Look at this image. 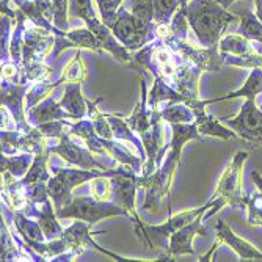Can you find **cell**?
Returning <instances> with one entry per match:
<instances>
[{
    "instance_id": "1",
    "label": "cell",
    "mask_w": 262,
    "mask_h": 262,
    "mask_svg": "<svg viewBox=\"0 0 262 262\" xmlns=\"http://www.w3.org/2000/svg\"><path fill=\"white\" fill-rule=\"evenodd\" d=\"M188 26L203 47H217L232 20H237L215 0H190L185 7Z\"/></svg>"
},
{
    "instance_id": "2",
    "label": "cell",
    "mask_w": 262,
    "mask_h": 262,
    "mask_svg": "<svg viewBox=\"0 0 262 262\" xmlns=\"http://www.w3.org/2000/svg\"><path fill=\"white\" fill-rule=\"evenodd\" d=\"M113 215H129V210L108 201H98L93 196H76L69 200L60 210H57L58 219H76L83 220L90 225H94L101 219Z\"/></svg>"
},
{
    "instance_id": "3",
    "label": "cell",
    "mask_w": 262,
    "mask_h": 262,
    "mask_svg": "<svg viewBox=\"0 0 262 262\" xmlns=\"http://www.w3.org/2000/svg\"><path fill=\"white\" fill-rule=\"evenodd\" d=\"M123 173H134V171H98V170H57L55 176L52 179H49V184H47V192H49V196L54 200V204L57 207V210H60L68 201H69V195L73 192V188L86 182V181H93L98 176H116V174H123Z\"/></svg>"
},
{
    "instance_id": "4",
    "label": "cell",
    "mask_w": 262,
    "mask_h": 262,
    "mask_svg": "<svg viewBox=\"0 0 262 262\" xmlns=\"http://www.w3.org/2000/svg\"><path fill=\"white\" fill-rule=\"evenodd\" d=\"M248 157L247 151H239L229 165L219 182L215 198H222L226 201V204H231L232 207L239 209L244 207V195H242V171L244 163Z\"/></svg>"
},
{
    "instance_id": "5",
    "label": "cell",
    "mask_w": 262,
    "mask_h": 262,
    "mask_svg": "<svg viewBox=\"0 0 262 262\" xmlns=\"http://www.w3.org/2000/svg\"><path fill=\"white\" fill-rule=\"evenodd\" d=\"M52 46H55V38L51 30L38 26L26 29L22 42V63L26 71L39 66L47 54L51 52Z\"/></svg>"
},
{
    "instance_id": "6",
    "label": "cell",
    "mask_w": 262,
    "mask_h": 262,
    "mask_svg": "<svg viewBox=\"0 0 262 262\" xmlns=\"http://www.w3.org/2000/svg\"><path fill=\"white\" fill-rule=\"evenodd\" d=\"M181 160L171 157L168 154L166 157V162L162 165V168L146 178H141L138 181L140 185H143L146 188V203H145V209H156L160 203V200L163 196L168 195L170 190V184L174 174V170L178 168Z\"/></svg>"
},
{
    "instance_id": "7",
    "label": "cell",
    "mask_w": 262,
    "mask_h": 262,
    "mask_svg": "<svg viewBox=\"0 0 262 262\" xmlns=\"http://www.w3.org/2000/svg\"><path fill=\"white\" fill-rule=\"evenodd\" d=\"M165 42L170 49L176 51L184 58L190 60L201 71H219L226 60V57L220 52L219 46L196 47L193 44H190L188 41H179V39H166Z\"/></svg>"
},
{
    "instance_id": "8",
    "label": "cell",
    "mask_w": 262,
    "mask_h": 262,
    "mask_svg": "<svg viewBox=\"0 0 262 262\" xmlns=\"http://www.w3.org/2000/svg\"><path fill=\"white\" fill-rule=\"evenodd\" d=\"M112 32L118 38V41L129 51H137L140 47H143L151 35L146 30H143L132 16V13L123 7H120V10H118L116 22L112 27Z\"/></svg>"
},
{
    "instance_id": "9",
    "label": "cell",
    "mask_w": 262,
    "mask_h": 262,
    "mask_svg": "<svg viewBox=\"0 0 262 262\" xmlns=\"http://www.w3.org/2000/svg\"><path fill=\"white\" fill-rule=\"evenodd\" d=\"M225 123L242 138L253 143H262V110L256 107L254 99H248L241 113Z\"/></svg>"
},
{
    "instance_id": "10",
    "label": "cell",
    "mask_w": 262,
    "mask_h": 262,
    "mask_svg": "<svg viewBox=\"0 0 262 262\" xmlns=\"http://www.w3.org/2000/svg\"><path fill=\"white\" fill-rule=\"evenodd\" d=\"M51 152L61 156L68 163L77 165L83 170H94V168H102V165H99L96 160L93 159L91 151L80 145V143L74 141L69 135H61L60 137V145L55 148H51Z\"/></svg>"
},
{
    "instance_id": "11",
    "label": "cell",
    "mask_w": 262,
    "mask_h": 262,
    "mask_svg": "<svg viewBox=\"0 0 262 262\" xmlns=\"http://www.w3.org/2000/svg\"><path fill=\"white\" fill-rule=\"evenodd\" d=\"M203 215H200L198 219H195L192 223H188L187 226L181 228L179 231H176L171 237H170V247L166 250V253L163 256H160V259H170L171 256L176 254H193V248H192V241L196 234H204L206 228L201 225L203 223Z\"/></svg>"
},
{
    "instance_id": "12",
    "label": "cell",
    "mask_w": 262,
    "mask_h": 262,
    "mask_svg": "<svg viewBox=\"0 0 262 262\" xmlns=\"http://www.w3.org/2000/svg\"><path fill=\"white\" fill-rule=\"evenodd\" d=\"M201 69L198 66L182 64L176 68V73L170 80V85L185 99V102H192L198 99V79Z\"/></svg>"
},
{
    "instance_id": "13",
    "label": "cell",
    "mask_w": 262,
    "mask_h": 262,
    "mask_svg": "<svg viewBox=\"0 0 262 262\" xmlns=\"http://www.w3.org/2000/svg\"><path fill=\"white\" fill-rule=\"evenodd\" d=\"M61 239L66 242L68 248H73L76 253H80L82 247H93V248H96V250L102 251L104 254H108V256H112V257H115L118 260H124L123 257H120V256H116V254H113V253L98 247L96 242H93L91 235H90V223H86L83 220L82 222H76L73 226H69L66 231H63Z\"/></svg>"
},
{
    "instance_id": "14",
    "label": "cell",
    "mask_w": 262,
    "mask_h": 262,
    "mask_svg": "<svg viewBox=\"0 0 262 262\" xmlns=\"http://www.w3.org/2000/svg\"><path fill=\"white\" fill-rule=\"evenodd\" d=\"M212 206H213V201L207 203L203 207H198V209H193V210H187V212H182V213H178V215H174L170 222H166L163 225H159V226H143L141 225V231L145 232L146 235L159 234V235H163V237H171L176 231H179L181 228L187 226L188 223H192L195 219H198L200 215H203V213L206 212V209H209Z\"/></svg>"
},
{
    "instance_id": "15",
    "label": "cell",
    "mask_w": 262,
    "mask_h": 262,
    "mask_svg": "<svg viewBox=\"0 0 262 262\" xmlns=\"http://www.w3.org/2000/svg\"><path fill=\"white\" fill-rule=\"evenodd\" d=\"M188 105L192 107L193 110V115H195V124H196V129L200 132V135H212V137H220L223 140H229V138H234L235 134L222 126L219 121H215L210 115H207V112L204 110V104L203 102H198V101H192L188 102Z\"/></svg>"
},
{
    "instance_id": "16",
    "label": "cell",
    "mask_w": 262,
    "mask_h": 262,
    "mask_svg": "<svg viewBox=\"0 0 262 262\" xmlns=\"http://www.w3.org/2000/svg\"><path fill=\"white\" fill-rule=\"evenodd\" d=\"M26 85H16L7 80V83H2V105H5L11 115L14 116V120L20 129L29 132V126L26 124L24 120V108H22V99L26 94Z\"/></svg>"
},
{
    "instance_id": "17",
    "label": "cell",
    "mask_w": 262,
    "mask_h": 262,
    "mask_svg": "<svg viewBox=\"0 0 262 262\" xmlns=\"http://www.w3.org/2000/svg\"><path fill=\"white\" fill-rule=\"evenodd\" d=\"M217 235L219 241L222 244H228L237 254H239L241 259H262V253L259 250H256L250 242L244 241L242 237H237L223 220H217Z\"/></svg>"
},
{
    "instance_id": "18",
    "label": "cell",
    "mask_w": 262,
    "mask_h": 262,
    "mask_svg": "<svg viewBox=\"0 0 262 262\" xmlns=\"http://www.w3.org/2000/svg\"><path fill=\"white\" fill-rule=\"evenodd\" d=\"M140 179L135 178V173H123V174H116L115 179L112 181V185H113V193L115 196H118L120 203L123 204L124 209H127L135 222H138V217L135 213V209H134V201H135V187L138 184Z\"/></svg>"
},
{
    "instance_id": "19",
    "label": "cell",
    "mask_w": 262,
    "mask_h": 262,
    "mask_svg": "<svg viewBox=\"0 0 262 262\" xmlns=\"http://www.w3.org/2000/svg\"><path fill=\"white\" fill-rule=\"evenodd\" d=\"M29 116L33 123H38V124H42V123H47V121H55V120H74L73 115L68 113L63 105L57 101H54L52 98H47L44 99L42 102L36 104L33 108L29 110Z\"/></svg>"
},
{
    "instance_id": "20",
    "label": "cell",
    "mask_w": 262,
    "mask_h": 262,
    "mask_svg": "<svg viewBox=\"0 0 262 262\" xmlns=\"http://www.w3.org/2000/svg\"><path fill=\"white\" fill-rule=\"evenodd\" d=\"M63 108L73 115L74 120L85 116L88 113V101L83 99L82 91H80V82H68L64 96L60 101Z\"/></svg>"
},
{
    "instance_id": "21",
    "label": "cell",
    "mask_w": 262,
    "mask_h": 262,
    "mask_svg": "<svg viewBox=\"0 0 262 262\" xmlns=\"http://www.w3.org/2000/svg\"><path fill=\"white\" fill-rule=\"evenodd\" d=\"M262 93V69L260 68H253L250 77L247 79V82L244 83V86L241 90H237L234 93H229L226 96L222 98H215L210 101H204L203 104H212V102H219V101H226V99H234V98H248V99H254L256 94Z\"/></svg>"
},
{
    "instance_id": "22",
    "label": "cell",
    "mask_w": 262,
    "mask_h": 262,
    "mask_svg": "<svg viewBox=\"0 0 262 262\" xmlns=\"http://www.w3.org/2000/svg\"><path fill=\"white\" fill-rule=\"evenodd\" d=\"M51 154V149L49 148H42L39 152H36V157L30 166L29 173L20 179V184L26 185V187H33L36 184H41V182H49V173L46 170V163H47V157Z\"/></svg>"
},
{
    "instance_id": "23",
    "label": "cell",
    "mask_w": 262,
    "mask_h": 262,
    "mask_svg": "<svg viewBox=\"0 0 262 262\" xmlns=\"http://www.w3.org/2000/svg\"><path fill=\"white\" fill-rule=\"evenodd\" d=\"M36 217H38V223L44 232V235L47 237L49 241L58 239V237L63 235V229L60 226V223L57 222V215L54 213L52 204L49 200L44 201V209L41 210H35Z\"/></svg>"
},
{
    "instance_id": "24",
    "label": "cell",
    "mask_w": 262,
    "mask_h": 262,
    "mask_svg": "<svg viewBox=\"0 0 262 262\" xmlns=\"http://www.w3.org/2000/svg\"><path fill=\"white\" fill-rule=\"evenodd\" d=\"M162 102H185V99L170 83H166L160 77H156L154 88L149 94V107L159 110V105Z\"/></svg>"
},
{
    "instance_id": "25",
    "label": "cell",
    "mask_w": 262,
    "mask_h": 262,
    "mask_svg": "<svg viewBox=\"0 0 262 262\" xmlns=\"http://www.w3.org/2000/svg\"><path fill=\"white\" fill-rule=\"evenodd\" d=\"M14 225L19 231V234L26 239V242L30 245V247H36L39 244H42V239H44V232L39 226V223L36 222H32L29 220L24 213L17 212L16 213V217H14Z\"/></svg>"
},
{
    "instance_id": "26",
    "label": "cell",
    "mask_w": 262,
    "mask_h": 262,
    "mask_svg": "<svg viewBox=\"0 0 262 262\" xmlns=\"http://www.w3.org/2000/svg\"><path fill=\"white\" fill-rule=\"evenodd\" d=\"M219 49L223 54H232V55H248L254 54L256 51L251 47L250 39L244 35H228L220 39Z\"/></svg>"
},
{
    "instance_id": "27",
    "label": "cell",
    "mask_w": 262,
    "mask_h": 262,
    "mask_svg": "<svg viewBox=\"0 0 262 262\" xmlns=\"http://www.w3.org/2000/svg\"><path fill=\"white\" fill-rule=\"evenodd\" d=\"M32 163V152H24L16 157L2 156V173H11L16 179H22L29 173Z\"/></svg>"
},
{
    "instance_id": "28",
    "label": "cell",
    "mask_w": 262,
    "mask_h": 262,
    "mask_svg": "<svg viewBox=\"0 0 262 262\" xmlns=\"http://www.w3.org/2000/svg\"><path fill=\"white\" fill-rule=\"evenodd\" d=\"M160 116H162V120L168 121L171 124H188L190 121H195L193 110L188 104L171 105L168 108H165L163 112H160Z\"/></svg>"
},
{
    "instance_id": "29",
    "label": "cell",
    "mask_w": 262,
    "mask_h": 262,
    "mask_svg": "<svg viewBox=\"0 0 262 262\" xmlns=\"http://www.w3.org/2000/svg\"><path fill=\"white\" fill-rule=\"evenodd\" d=\"M69 14L83 19L90 30L99 24L96 14H94L91 8V0H69Z\"/></svg>"
},
{
    "instance_id": "30",
    "label": "cell",
    "mask_w": 262,
    "mask_h": 262,
    "mask_svg": "<svg viewBox=\"0 0 262 262\" xmlns=\"http://www.w3.org/2000/svg\"><path fill=\"white\" fill-rule=\"evenodd\" d=\"M64 35L76 44V47H86V49H93L96 52L102 51L101 41L98 39V36L94 35L88 27L86 29H76L73 32H64Z\"/></svg>"
},
{
    "instance_id": "31",
    "label": "cell",
    "mask_w": 262,
    "mask_h": 262,
    "mask_svg": "<svg viewBox=\"0 0 262 262\" xmlns=\"http://www.w3.org/2000/svg\"><path fill=\"white\" fill-rule=\"evenodd\" d=\"M63 80H57V82H46V80H39L38 83L33 85V88L26 94V101H27V110L33 108L36 104H39L42 99H46L51 94V91L54 88H57Z\"/></svg>"
},
{
    "instance_id": "32",
    "label": "cell",
    "mask_w": 262,
    "mask_h": 262,
    "mask_svg": "<svg viewBox=\"0 0 262 262\" xmlns=\"http://www.w3.org/2000/svg\"><path fill=\"white\" fill-rule=\"evenodd\" d=\"M239 33L251 41H259L262 44V22L257 19V16H254L253 13L248 11L242 17Z\"/></svg>"
},
{
    "instance_id": "33",
    "label": "cell",
    "mask_w": 262,
    "mask_h": 262,
    "mask_svg": "<svg viewBox=\"0 0 262 262\" xmlns=\"http://www.w3.org/2000/svg\"><path fill=\"white\" fill-rule=\"evenodd\" d=\"M179 8V0H154V24L170 22Z\"/></svg>"
},
{
    "instance_id": "34",
    "label": "cell",
    "mask_w": 262,
    "mask_h": 262,
    "mask_svg": "<svg viewBox=\"0 0 262 262\" xmlns=\"http://www.w3.org/2000/svg\"><path fill=\"white\" fill-rule=\"evenodd\" d=\"M244 206L248 209V223L254 226H262V192L244 196Z\"/></svg>"
},
{
    "instance_id": "35",
    "label": "cell",
    "mask_w": 262,
    "mask_h": 262,
    "mask_svg": "<svg viewBox=\"0 0 262 262\" xmlns=\"http://www.w3.org/2000/svg\"><path fill=\"white\" fill-rule=\"evenodd\" d=\"M123 2L124 0H96L99 11H101V16H102V22L108 29H112L115 26L118 10H120Z\"/></svg>"
},
{
    "instance_id": "36",
    "label": "cell",
    "mask_w": 262,
    "mask_h": 262,
    "mask_svg": "<svg viewBox=\"0 0 262 262\" xmlns=\"http://www.w3.org/2000/svg\"><path fill=\"white\" fill-rule=\"evenodd\" d=\"M104 178H108V176H98L94 178L93 182H91V196L98 201H107L110 200V195L113 193V185H112V181L108 179H104Z\"/></svg>"
},
{
    "instance_id": "37",
    "label": "cell",
    "mask_w": 262,
    "mask_h": 262,
    "mask_svg": "<svg viewBox=\"0 0 262 262\" xmlns=\"http://www.w3.org/2000/svg\"><path fill=\"white\" fill-rule=\"evenodd\" d=\"M83 79H85V66H83L80 52H77L74 60L66 66L64 73L61 76V80H66V82H82Z\"/></svg>"
},
{
    "instance_id": "38",
    "label": "cell",
    "mask_w": 262,
    "mask_h": 262,
    "mask_svg": "<svg viewBox=\"0 0 262 262\" xmlns=\"http://www.w3.org/2000/svg\"><path fill=\"white\" fill-rule=\"evenodd\" d=\"M54 4V26L61 30L68 32L69 22H68V13H69V0H52Z\"/></svg>"
},
{
    "instance_id": "39",
    "label": "cell",
    "mask_w": 262,
    "mask_h": 262,
    "mask_svg": "<svg viewBox=\"0 0 262 262\" xmlns=\"http://www.w3.org/2000/svg\"><path fill=\"white\" fill-rule=\"evenodd\" d=\"M225 63L228 64H234L239 68H262V55L254 54H248V55H232L228 57L225 60Z\"/></svg>"
},
{
    "instance_id": "40",
    "label": "cell",
    "mask_w": 262,
    "mask_h": 262,
    "mask_svg": "<svg viewBox=\"0 0 262 262\" xmlns=\"http://www.w3.org/2000/svg\"><path fill=\"white\" fill-rule=\"evenodd\" d=\"M63 127H64V121L55 120V121H47V123L39 124L36 127V130L42 137H57V138H60L63 135Z\"/></svg>"
},
{
    "instance_id": "41",
    "label": "cell",
    "mask_w": 262,
    "mask_h": 262,
    "mask_svg": "<svg viewBox=\"0 0 262 262\" xmlns=\"http://www.w3.org/2000/svg\"><path fill=\"white\" fill-rule=\"evenodd\" d=\"M8 29H10V19L4 14L2 17V60L7 57V47H8Z\"/></svg>"
},
{
    "instance_id": "42",
    "label": "cell",
    "mask_w": 262,
    "mask_h": 262,
    "mask_svg": "<svg viewBox=\"0 0 262 262\" xmlns=\"http://www.w3.org/2000/svg\"><path fill=\"white\" fill-rule=\"evenodd\" d=\"M2 71H4V73H2L4 79L11 82V83H14V77L17 76V68L14 64H4Z\"/></svg>"
},
{
    "instance_id": "43",
    "label": "cell",
    "mask_w": 262,
    "mask_h": 262,
    "mask_svg": "<svg viewBox=\"0 0 262 262\" xmlns=\"http://www.w3.org/2000/svg\"><path fill=\"white\" fill-rule=\"evenodd\" d=\"M251 179L254 181V184H256V187L260 190V192H262V176L257 173V171H253L251 173Z\"/></svg>"
},
{
    "instance_id": "44",
    "label": "cell",
    "mask_w": 262,
    "mask_h": 262,
    "mask_svg": "<svg viewBox=\"0 0 262 262\" xmlns=\"http://www.w3.org/2000/svg\"><path fill=\"white\" fill-rule=\"evenodd\" d=\"M256 16L262 22V0H256Z\"/></svg>"
},
{
    "instance_id": "45",
    "label": "cell",
    "mask_w": 262,
    "mask_h": 262,
    "mask_svg": "<svg viewBox=\"0 0 262 262\" xmlns=\"http://www.w3.org/2000/svg\"><path fill=\"white\" fill-rule=\"evenodd\" d=\"M217 2H219L222 7H225V8L228 10V8H229V7H231L234 2H235V0H217Z\"/></svg>"
},
{
    "instance_id": "46",
    "label": "cell",
    "mask_w": 262,
    "mask_h": 262,
    "mask_svg": "<svg viewBox=\"0 0 262 262\" xmlns=\"http://www.w3.org/2000/svg\"><path fill=\"white\" fill-rule=\"evenodd\" d=\"M190 0H179V8H185Z\"/></svg>"
}]
</instances>
